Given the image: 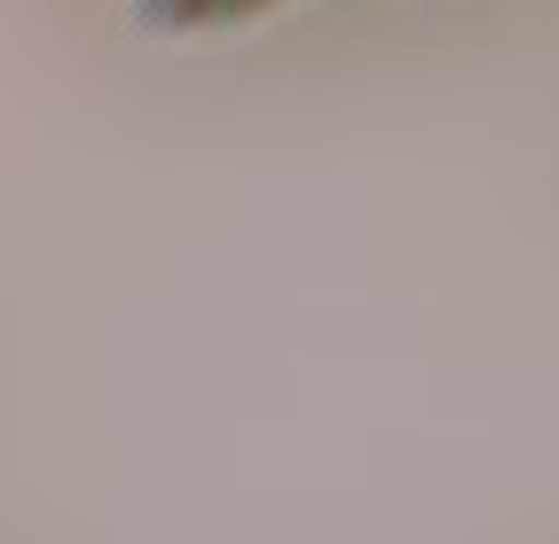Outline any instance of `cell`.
I'll return each instance as SVG.
<instances>
[{"label":"cell","instance_id":"1","mask_svg":"<svg viewBox=\"0 0 559 544\" xmlns=\"http://www.w3.org/2000/svg\"><path fill=\"white\" fill-rule=\"evenodd\" d=\"M245 9H260V0H151V16H166V24H229Z\"/></svg>","mask_w":559,"mask_h":544}]
</instances>
